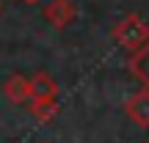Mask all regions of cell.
I'll use <instances>...</instances> for the list:
<instances>
[{"label": "cell", "instance_id": "cell-1", "mask_svg": "<svg viewBox=\"0 0 149 143\" xmlns=\"http://www.w3.org/2000/svg\"><path fill=\"white\" fill-rule=\"evenodd\" d=\"M113 39L119 47H124L127 53H135L149 41V25L144 17L138 14H124L122 19L113 25Z\"/></svg>", "mask_w": 149, "mask_h": 143}, {"label": "cell", "instance_id": "cell-2", "mask_svg": "<svg viewBox=\"0 0 149 143\" xmlns=\"http://www.w3.org/2000/svg\"><path fill=\"white\" fill-rule=\"evenodd\" d=\"M44 19L55 28V30H66L74 19H77V6L72 0H50L44 6Z\"/></svg>", "mask_w": 149, "mask_h": 143}, {"label": "cell", "instance_id": "cell-3", "mask_svg": "<svg viewBox=\"0 0 149 143\" xmlns=\"http://www.w3.org/2000/svg\"><path fill=\"white\" fill-rule=\"evenodd\" d=\"M124 113L135 127H149V88L133 94L124 102Z\"/></svg>", "mask_w": 149, "mask_h": 143}, {"label": "cell", "instance_id": "cell-4", "mask_svg": "<svg viewBox=\"0 0 149 143\" xmlns=\"http://www.w3.org/2000/svg\"><path fill=\"white\" fill-rule=\"evenodd\" d=\"M3 94H6V99L14 102V105H28V102H31V77H25V74H11L3 83Z\"/></svg>", "mask_w": 149, "mask_h": 143}, {"label": "cell", "instance_id": "cell-5", "mask_svg": "<svg viewBox=\"0 0 149 143\" xmlns=\"http://www.w3.org/2000/svg\"><path fill=\"white\" fill-rule=\"evenodd\" d=\"M55 96H58V83H55L47 72H36L31 77V102L55 99Z\"/></svg>", "mask_w": 149, "mask_h": 143}, {"label": "cell", "instance_id": "cell-6", "mask_svg": "<svg viewBox=\"0 0 149 143\" xmlns=\"http://www.w3.org/2000/svg\"><path fill=\"white\" fill-rule=\"evenodd\" d=\"M130 72L144 83V88H149V41L141 50L130 53Z\"/></svg>", "mask_w": 149, "mask_h": 143}, {"label": "cell", "instance_id": "cell-7", "mask_svg": "<svg viewBox=\"0 0 149 143\" xmlns=\"http://www.w3.org/2000/svg\"><path fill=\"white\" fill-rule=\"evenodd\" d=\"M28 107H31V113H33V118H36V121H53V118L58 116V102H55V99L28 102Z\"/></svg>", "mask_w": 149, "mask_h": 143}, {"label": "cell", "instance_id": "cell-8", "mask_svg": "<svg viewBox=\"0 0 149 143\" xmlns=\"http://www.w3.org/2000/svg\"><path fill=\"white\" fill-rule=\"evenodd\" d=\"M25 3H28V6H36V3H42V0H25Z\"/></svg>", "mask_w": 149, "mask_h": 143}, {"label": "cell", "instance_id": "cell-9", "mask_svg": "<svg viewBox=\"0 0 149 143\" xmlns=\"http://www.w3.org/2000/svg\"><path fill=\"white\" fill-rule=\"evenodd\" d=\"M0 11H3V0H0Z\"/></svg>", "mask_w": 149, "mask_h": 143}]
</instances>
